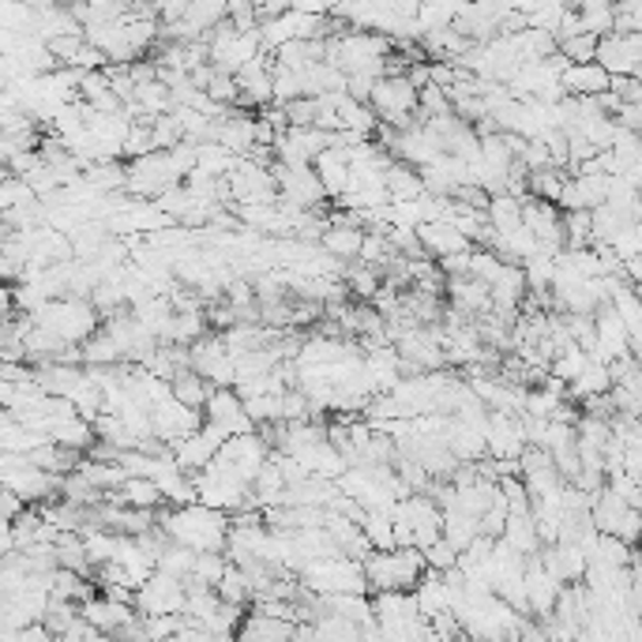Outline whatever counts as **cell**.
<instances>
[{
    "instance_id": "484cf974",
    "label": "cell",
    "mask_w": 642,
    "mask_h": 642,
    "mask_svg": "<svg viewBox=\"0 0 642 642\" xmlns=\"http://www.w3.org/2000/svg\"><path fill=\"white\" fill-rule=\"evenodd\" d=\"M485 222L492 233H511L522 225V200L515 195H492L485 207Z\"/></svg>"
},
{
    "instance_id": "8992f818",
    "label": "cell",
    "mask_w": 642,
    "mask_h": 642,
    "mask_svg": "<svg viewBox=\"0 0 642 642\" xmlns=\"http://www.w3.org/2000/svg\"><path fill=\"white\" fill-rule=\"evenodd\" d=\"M184 177L177 173V165L170 162V154L165 151H151L143 158H136V162L124 165V195H132V200H143V203H154L162 192L177 189Z\"/></svg>"
},
{
    "instance_id": "1f68e13d",
    "label": "cell",
    "mask_w": 642,
    "mask_h": 642,
    "mask_svg": "<svg viewBox=\"0 0 642 642\" xmlns=\"http://www.w3.org/2000/svg\"><path fill=\"white\" fill-rule=\"evenodd\" d=\"M192 568H195V552L181 549V545H165L162 556L154 560L158 575H170V579H177V582H189V579H192Z\"/></svg>"
},
{
    "instance_id": "4dcf8cb0",
    "label": "cell",
    "mask_w": 642,
    "mask_h": 642,
    "mask_svg": "<svg viewBox=\"0 0 642 642\" xmlns=\"http://www.w3.org/2000/svg\"><path fill=\"white\" fill-rule=\"evenodd\" d=\"M586 361H590L586 353H582L579 345H571V342H568L564 350H560L556 358L549 361V377L556 380V383H564V388H571V383L579 380V372L586 369Z\"/></svg>"
},
{
    "instance_id": "52a82bcc",
    "label": "cell",
    "mask_w": 642,
    "mask_h": 642,
    "mask_svg": "<svg viewBox=\"0 0 642 642\" xmlns=\"http://www.w3.org/2000/svg\"><path fill=\"white\" fill-rule=\"evenodd\" d=\"M594 64L609 79H639L642 72V34H601Z\"/></svg>"
},
{
    "instance_id": "4316f807",
    "label": "cell",
    "mask_w": 642,
    "mask_h": 642,
    "mask_svg": "<svg viewBox=\"0 0 642 642\" xmlns=\"http://www.w3.org/2000/svg\"><path fill=\"white\" fill-rule=\"evenodd\" d=\"M237 162H241V158L230 154L219 143H200V147H195V170L207 173V177H214V181H225V177L233 173Z\"/></svg>"
},
{
    "instance_id": "277c9868",
    "label": "cell",
    "mask_w": 642,
    "mask_h": 642,
    "mask_svg": "<svg viewBox=\"0 0 642 642\" xmlns=\"http://www.w3.org/2000/svg\"><path fill=\"white\" fill-rule=\"evenodd\" d=\"M298 582L304 594L312 598H339V594H358L364 598L369 586H364V571L358 560L331 556V560H312L298 571Z\"/></svg>"
},
{
    "instance_id": "7402d4cb",
    "label": "cell",
    "mask_w": 642,
    "mask_h": 642,
    "mask_svg": "<svg viewBox=\"0 0 642 642\" xmlns=\"http://www.w3.org/2000/svg\"><path fill=\"white\" fill-rule=\"evenodd\" d=\"M500 541H503V545H508L511 552H519L522 560L538 556V549H541L538 530H533V519H530V515H508Z\"/></svg>"
},
{
    "instance_id": "3957f363",
    "label": "cell",
    "mask_w": 642,
    "mask_h": 642,
    "mask_svg": "<svg viewBox=\"0 0 642 642\" xmlns=\"http://www.w3.org/2000/svg\"><path fill=\"white\" fill-rule=\"evenodd\" d=\"M31 320L38 328H46L53 339H61L64 345H83L98 328H102V315H98L94 304L83 298L49 301L38 312H31Z\"/></svg>"
},
{
    "instance_id": "ba28073f",
    "label": "cell",
    "mask_w": 642,
    "mask_h": 642,
    "mask_svg": "<svg viewBox=\"0 0 642 642\" xmlns=\"http://www.w3.org/2000/svg\"><path fill=\"white\" fill-rule=\"evenodd\" d=\"M189 369L211 391L233 388V361H230V353H225V345H222L219 334H203L200 342L189 345Z\"/></svg>"
},
{
    "instance_id": "9c48e42d",
    "label": "cell",
    "mask_w": 642,
    "mask_h": 642,
    "mask_svg": "<svg viewBox=\"0 0 642 642\" xmlns=\"http://www.w3.org/2000/svg\"><path fill=\"white\" fill-rule=\"evenodd\" d=\"M132 609L140 616H181L184 609V582H177L170 575H154L136 590Z\"/></svg>"
},
{
    "instance_id": "ac0fdd59",
    "label": "cell",
    "mask_w": 642,
    "mask_h": 642,
    "mask_svg": "<svg viewBox=\"0 0 642 642\" xmlns=\"http://www.w3.org/2000/svg\"><path fill=\"white\" fill-rule=\"evenodd\" d=\"M560 91L568 98H601L609 91V76L590 61V64H568L560 72Z\"/></svg>"
},
{
    "instance_id": "44dd1931",
    "label": "cell",
    "mask_w": 642,
    "mask_h": 642,
    "mask_svg": "<svg viewBox=\"0 0 642 642\" xmlns=\"http://www.w3.org/2000/svg\"><path fill=\"white\" fill-rule=\"evenodd\" d=\"M271 57H274L271 64L285 68V72H304V68L320 64L323 57H328V46L323 42H285L282 49H274Z\"/></svg>"
},
{
    "instance_id": "74e56055",
    "label": "cell",
    "mask_w": 642,
    "mask_h": 642,
    "mask_svg": "<svg viewBox=\"0 0 642 642\" xmlns=\"http://www.w3.org/2000/svg\"><path fill=\"white\" fill-rule=\"evenodd\" d=\"M12 285L8 282H0V328H4L8 320H12Z\"/></svg>"
},
{
    "instance_id": "7a4b0ae2",
    "label": "cell",
    "mask_w": 642,
    "mask_h": 642,
    "mask_svg": "<svg viewBox=\"0 0 642 642\" xmlns=\"http://www.w3.org/2000/svg\"><path fill=\"white\" fill-rule=\"evenodd\" d=\"M361 571L369 594H413L429 568H424L421 549H388L369 552L361 560Z\"/></svg>"
},
{
    "instance_id": "ffe728a7",
    "label": "cell",
    "mask_w": 642,
    "mask_h": 642,
    "mask_svg": "<svg viewBox=\"0 0 642 642\" xmlns=\"http://www.w3.org/2000/svg\"><path fill=\"white\" fill-rule=\"evenodd\" d=\"M383 192H388V203H413L424 195L418 170H410V165H402V162L388 165V173H383Z\"/></svg>"
},
{
    "instance_id": "e0dca14e",
    "label": "cell",
    "mask_w": 642,
    "mask_h": 642,
    "mask_svg": "<svg viewBox=\"0 0 642 642\" xmlns=\"http://www.w3.org/2000/svg\"><path fill=\"white\" fill-rule=\"evenodd\" d=\"M79 616H83L87 628L106 631V635L113 639L124 624H132V620H136V609L132 605H117V601H106L102 594H98V598L79 605Z\"/></svg>"
},
{
    "instance_id": "7c38bea8",
    "label": "cell",
    "mask_w": 642,
    "mask_h": 642,
    "mask_svg": "<svg viewBox=\"0 0 642 642\" xmlns=\"http://www.w3.org/2000/svg\"><path fill=\"white\" fill-rule=\"evenodd\" d=\"M522 451H526L522 418L489 413V421H485V459H492V462H519Z\"/></svg>"
},
{
    "instance_id": "e575fe53",
    "label": "cell",
    "mask_w": 642,
    "mask_h": 642,
    "mask_svg": "<svg viewBox=\"0 0 642 642\" xmlns=\"http://www.w3.org/2000/svg\"><path fill=\"white\" fill-rule=\"evenodd\" d=\"M225 568H230V560H225V552H203V556H195V568H192V582H200V586L214 590L225 575Z\"/></svg>"
},
{
    "instance_id": "4fadbf2b",
    "label": "cell",
    "mask_w": 642,
    "mask_h": 642,
    "mask_svg": "<svg viewBox=\"0 0 642 642\" xmlns=\"http://www.w3.org/2000/svg\"><path fill=\"white\" fill-rule=\"evenodd\" d=\"M200 418H203V424H214V429H219L225 440H230V437H244V432H255V429H252V421L244 418L241 399H237V391H233V388L207 394Z\"/></svg>"
},
{
    "instance_id": "d6a6232c",
    "label": "cell",
    "mask_w": 642,
    "mask_h": 642,
    "mask_svg": "<svg viewBox=\"0 0 642 642\" xmlns=\"http://www.w3.org/2000/svg\"><path fill=\"white\" fill-rule=\"evenodd\" d=\"M214 594H219L225 605H237V609H244L252 601V586H249V579H244V571L241 568H225V575L222 582L214 586Z\"/></svg>"
},
{
    "instance_id": "8d00e7d4",
    "label": "cell",
    "mask_w": 642,
    "mask_h": 642,
    "mask_svg": "<svg viewBox=\"0 0 642 642\" xmlns=\"http://www.w3.org/2000/svg\"><path fill=\"white\" fill-rule=\"evenodd\" d=\"M421 556H424V568H429V571H440V575H443V571H451L454 564H459V552H454L443 538H440V541H432V545L424 549Z\"/></svg>"
},
{
    "instance_id": "603a6c76",
    "label": "cell",
    "mask_w": 642,
    "mask_h": 642,
    "mask_svg": "<svg viewBox=\"0 0 642 642\" xmlns=\"http://www.w3.org/2000/svg\"><path fill=\"white\" fill-rule=\"evenodd\" d=\"M609 388H612V372H609V364L590 358V361H586V369L579 372V380L568 388V394H571V402H586V399H598V394H609Z\"/></svg>"
},
{
    "instance_id": "d590c367",
    "label": "cell",
    "mask_w": 642,
    "mask_h": 642,
    "mask_svg": "<svg viewBox=\"0 0 642 642\" xmlns=\"http://www.w3.org/2000/svg\"><path fill=\"white\" fill-rule=\"evenodd\" d=\"M612 34H642V4L639 0L612 4Z\"/></svg>"
},
{
    "instance_id": "836d02e7",
    "label": "cell",
    "mask_w": 642,
    "mask_h": 642,
    "mask_svg": "<svg viewBox=\"0 0 642 642\" xmlns=\"http://www.w3.org/2000/svg\"><path fill=\"white\" fill-rule=\"evenodd\" d=\"M342 285H345V293H353V298L372 301V293L380 290V274L364 263H350V271H342Z\"/></svg>"
},
{
    "instance_id": "9a60e30c",
    "label": "cell",
    "mask_w": 642,
    "mask_h": 642,
    "mask_svg": "<svg viewBox=\"0 0 642 642\" xmlns=\"http://www.w3.org/2000/svg\"><path fill=\"white\" fill-rule=\"evenodd\" d=\"M413 233H418V241H421L424 260H432V263L448 260V255H459V252H473V244L459 230H454V225H448V222L418 225Z\"/></svg>"
},
{
    "instance_id": "83f0119b",
    "label": "cell",
    "mask_w": 642,
    "mask_h": 642,
    "mask_svg": "<svg viewBox=\"0 0 642 642\" xmlns=\"http://www.w3.org/2000/svg\"><path fill=\"white\" fill-rule=\"evenodd\" d=\"M207 394H211V388L195 377L192 369H184V372H177V377L170 380V399L173 402H181V407H189L200 413L203 410V402H207Z\"/></svg>"
},
{
    "instance_id": "f546056e",
    "label": "cell",
    "mask_w": 642,
    "mask_h": 642,
    "mask_svg": "<svg viewBox=\"0 0 642 642\" xmlns=\"http://www.w3.org/2000/svg\"><path fill=\"white\" fill-rule=\"evenodd\" d=\"M564 181L568 173L560 170H538V173H526V195L530 200H541V203H560V192H564Z\"/></svg>"
},
{
    "instance_id": "5bb4252c",
    "label": "cell",
    "mask_w": 642,
    "mask_h": 642,
    "mask_svg": "<svg viewBox=\"0 0 642 642\" xmlns=\"http://www.w3.org/2000/svg\"><path fill=\"white\" fill-rule=\"evenodd\" d=\"M522 590H526V616L538 620V624H545V620L552 616V609H556V598L564 586H560V582L538 564V556H530L526 571H522Z\"/></svg>"
},
{
    "instance_id": "d6986e66",
    "label": "cell",
    "mask_w": 642,
    "mask_h": 642,
    "mask_svg": "<svg viewBox=\"0 0 642 642\" xmlns=\"http://www.w3.org/2000/svg\"><path fill=\"white\" fill-rule=\"evenodd\" d=\"M312 173H315V181L323 184L328 200H339V195L345 192V184H350V158H345V147H331V151H323L312 162Z\"/></svg>"
},
{
    "instance_id": "f35d334b",
    "label": "cell",
    "mask_w": 642,
    "mask_h": 642,
    "mask_svg": "<svg viewBox=\"0 0 642 642\" xmlns=\"http://www.w3.org/2000/svg\"><path fill=\"white\" fill-rule=\"evenodd\" d=\"M83 642H113V639L106 635V631H94V628H91V631H87V635H83Z\"/></svg>"
},
{
    "instance_id": "5b68a950",
    "label": "cell",
    "mask_w": 642,
    "mask_h": 642,
    "mask_svg": "<svg viewBox=\"0 0 642 642\" xmlns=\"http://www.w3.org/2000/svg\"><path fill=\"white\" fill-rule=\"evenodd\" d=\"M192 485H195V503H203V508H211V511H222V515H230V511H252V503H249L252 489L219 459L195 473Z\"/></svg>"
},
{
    "instance_id": "d4e9b609",
    "label": "cell",
    "mask_w": 642,
    "mask_h": 642,
    "mask_svg": "<svg viewBox=\"0 0 642 642\" xmlns=\"http://www.w3.org/2000/svg\"><path fill=\"white\" fill-rule=\"evenodd\" d=\"M49 443H57V448H68V451H76V454H83V451H91L94 448V429L87 424L83 418H68L57 424L53 432H49Z\"/></svg>"
},
{
    "instance_id": "2e32d148",
    "label": "cell",
    "mask_w": 642,
    "mask_h": 642,
    "mask_svg": "<svg viewBox=\"0 0 642 642\" xmlns=\"http://www.w3.org/2000/svg\"><path fill=\"white\" fill-rule=\"evenodd\" d=\"M538 564L549 571L560 586H579L586 575V556L575 545H545L538 549Z\"/></svg>"
},
{
    "instance_id": "cb8c5ba5",
    "label": "cell",
    "mask_w": 642,
    "mask_h": 642,
    "mask_svg": "<svg viewBox=\"0 0 642 642\" xmlns=\"http://www.w3.org/2000/svg\"><path fill=\"white\" fill-rule=\"evenodd\" d=\"M440 538L448 541V545L454 552H467L473 541L481 538V526H478V519H470V515H459V511H440Z\"/></svg>"
},
{
    "instance_id": "8fae6325",
    "label": "cell",
    "mask_w": 642,
    "mask_h": 642,
    "mask_svg": "<svg viewBox=\"0 0 642 642\" xmlns=\"http://www.w3.org/2000/svg\"><path fill=\"white\" fill-rule=\"evenodd\" d=\"M219 462H225L237 478L244 481V485L252 489V481H255V473L263 470V462L271 459V448L260 440V432H244V437H230L219 448V454H214Z\"/></svg>"
},
{
    "instance_id": "30bf717a",
    "label": "cell",
    "mask_w": 642,
    "mask_h": 642,
    "mask_svg": "<svg viewBox=\"0 0 642 642\" xmlns=\"http://www.w3.org/2000/svg\"><path fill=\"white\" fill-rule=\"evenodd\" d=\"M203 424V418L189 407H181V402L165 399L158 402V407H151V437L162 443L165 451H173L181 440H189L195 429Z\"/></svg>"
},
{
    "instance_id": "f1b7e54d",
    "label": "cell",
    "mask_w": 642,
    "mask_h": 642,
    "mask_svg": "<svg viewBox=\"0 0 642 642\" xmlns=\"http://www.w3.org/2000/svg\"><path fill=\"white\" fill-rule=\"evenodd\" d=\"M579 16V27L582 34L590 38H601V34H612V4L605 0H582V4H571Z\"/></svg>"
},
{
    "instance_id": "6da1fadb",
    "label": "cell",
    "mask_w": 642,
    "mask_h": 642,
    "mask_svg": "<svg viewBox=\"0 0 642 642\" xmlns=\"http://www.w3.org/2000/svg\"><path fill=\"white\" fill-rule=\"evenodd\" d=\"M154 526L165 533L170 545H181L195 552V556H203V552H225L230 515L203 508V503H189V508H170L162 515H154Z\"/></svg>"
},
{
    "instance_id": "ab89813d",
    "label": "cell",
    "mask_w": 642,
    "mask_h": 642,
    "mask_svg": "<svg viewBox=\"0 0 642 642\" xmlns=\"http://www.w3.org/2000/svg\"><path fill=\"white\" fill-rule=\"evenodd\" d=\"M462 642H489V639H462Z\"/></svg>"
}]
</instances>
